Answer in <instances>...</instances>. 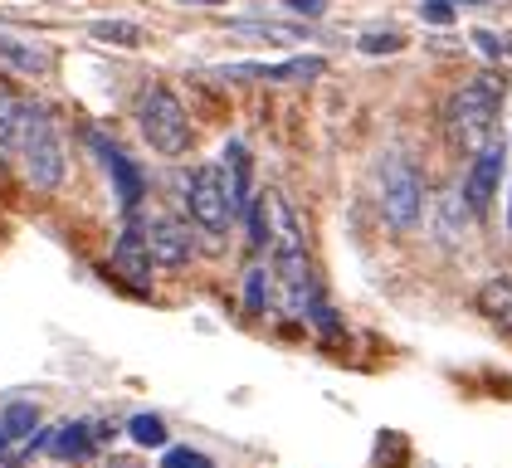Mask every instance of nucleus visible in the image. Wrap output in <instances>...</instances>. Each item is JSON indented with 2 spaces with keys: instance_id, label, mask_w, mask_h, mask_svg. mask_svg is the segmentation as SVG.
Segmentation results:
<instances>
[{
  "instance_id": "1",
  "label": "nucleus",
  "mask_w": 512,
  "mask_h": 468,
  "mask_svg": "<svg viewBox=\"0 0 512 468\" xmlns=\"http://www.w3.org/2000/svg\"><path fill=\"white\" fill-rule=\"evenodd\" d=\"M264 225H269V264H274V278L283 288V303L288 312H308V298H313V259H308V230L298 220V210L288 205L283 191H264Z\"/></svg>"
},
{
  "instance_id": "2",
  "label": "nucleus",
  "mask_w": 512,
  "mask_h": 468,
  "mask_svg": "<svg viewBox=\"0 0 512 468\" xmlns=\"http://www.w3.org/2000/svg\"><path fill=\"white\" fill-rule=\"evenodd\" d=\"M508 103V78L498 69H483V74L464 78L449 103H444V137L459 156H473L478 147H488L498 137V113Z\"/></svg>"
},
{
  "instance_id": "3",
  "label": "nucleus",
  "mask_w": 512,
  "mask_h": 468,
  "mask_svg": "<svg viewBox=\"0 0 512 468\" xmlns=\"http://www.w3.org/2000/svg\"><path fill=\"white\" fill-rule=\"evenodd\" d=\"M10 156L20 161L30 191L54 195L64 186V176H69V147H64V132H59V122H54V113L44 103H35V113H30V122H25V132H20V142H15Z\"/></svg>"
},
{
  "instance_id": "4",
  "label": "nucleus",
  "mask_w": 512,
  "mask_h": 468,
  "mask_svg": "<svg viewBox=\"0 0 512 468\" xmlns=\"http://www.w3.org/2000/svg\"><path fill=\"white\" fill-rule=\"evenodd\" d=\"M137 132L157 156H186L196 147V122L186 113V103L166 88V83H147L132 103Z\"/></svg>"
},
{
  "instance_id": "5",
  "label": "nucleus",
  "mask_w": 512,
  "mask_h": 468,
  "mask_svg": "<svg viewBox=\"0 0 512 468\" xmlns=\"http://www.w3.org/2000/svg\"><path fill=\"white\" fill-rule=\"evenodd\" d=\"M371 181H376V210H381V220H386L395 234L415 230L420 215H425V200H430V195H425L420 166H415L405 152H386L376 161Z\"/></svg>"
},
{
  "instance_id": "6",
  "label": "nucleus",
  "mask_w": 512,
  "mask_h": 468,
  "mask_svg": "<svg viewBox=\"0 0 512 468\" xmlns=\"http://www.w3.org/2000/svg\"><path fill=\"white\" fill-rule=\"evenodd\" d=\"M181 205H186V215L205 234H225L239 220V205H235V195H230V181H225V166L220 161H200L196 171L186 176Z\"/></svg>"
},
{
  "instance_id": "7",
  "label": "nucleus",
  "mask_w": 512,
  "mask_h": 468,
  "mask_svg": "<svg viewBox=\"0 0 512 468\" xmlns=\"http://www.w3.org/2000/svg\"><path fill=\"white\" fill-rule=\"evenodd\" d=\"M503 166H508V142L493 137L488 147H478L464 166V181H459V195L469 205V215H488V205L498 200V186H503Z\"/></svg>"
},
{
  "instance_id": "8",
  "label": "nucleus",
  "mask_w": 512,
  "mask_h": 468,
  "mask_svg": "<svg viewBox=\"0 0 512 468\" xmlns=\"http://www.w3.org/2000/svg\"><path fill=\"white\" fill-rule=\"evenodd\" d=\"M142 239H147V254H152L157 269H186V264L196 259V234H191L186 220H176V215L142 220Z\"/></svg>"
},
{
  "instance_id": "9",
  "label": "nucleus",
  "mask_w": 512,
  "mask_h": 468,
  "mask_svg": "<svg viewBox=\"0 0 512 468\" xmlns=\"http://www.w3.org/2000/svg\"><path fill=\"white\" fill-rule=\"evenodd\" d=\"M40 410L15 400L0 410V468H20L35 449H40Z\"/></svg>"
},
{
  "instance_id": "10",
  "label": "nucleus",
  "mask_w": 512,
  "mask_h": 468,
  "mask_svg": "<svg viewBox=\"0 0 512 468\" xmlns=\"http://www.w3.org/2000/svg\"><path fill=\"white\" fill-rule=\"evenodd\" d=\"M88 147L98 152L103 161V171L113 176V186H118V200H122V215H137V205H142V195H147V176L132 166V156L122 152L118 142H108L103 132H88Z\"/></svg>"
},
{
  "instance_id": "11",
  "label": "nucleus",
  "mask_w": 512,
  "mask_h": 468,
  "mask_svg": "<svg viewBox=\"0 0 512 468\" xmlns=\"http://www.w3.org/2000/svg\"><path fill=\"white\" fill-rule=\"evenodd\" d=\"M0 69L15 78H49L54 74V49L44 39H25L0 30Z\"/></svg>"
},
{
  "instance_id": "12",
  "label": "nucleus",
  "mask_w": 512,
  "mask_h": 468,
  "mask_svg": "<svg viewBox=\"0 0 512 468\" xmlns=\"http://www.w3.org/2000/svg\"><path fill=\"white\" fill-rule=\"evenodd\" d=\"M327 69V59L317 54H298L288 64H235V69H220L225 78H259V83H308Z\"/></svg>"
},
{
  "instance_id": "13",
  "label": "nucleus",
  "mask_w": 512,
  "mask_h": 468,
  "mask_svg": "<svg viewBox=\"0 0 512 468\" xmlns=\"http://www.w3.org/2000/svg\"><path fill=\"white\" fill-rule=\"evenodd\" d=\"M473 308L483 312V317H488L503 337H512V278H508V273H493L488 283H478Z\"/></svg>"
},
{
  "instance_id": "14",
  "label": "nucleus",
  "mask_w": 512,
  "mask_h": 468,
  "mask_svg": "<svg viewBox=\"0 0 512 468\" xmlns=\"http://www.w3.org/2000/svg\"><path fill=\"white\" fill-rule=\"evenodd\" d=\"M113 264H118L132 283H147L152 278V254H147V239H142V225L127 215V225H122V239H118V249H113Z\"/></svg>"
},
{
  "instance_id": "15",
  "label": "nucleus",
  "mask_w": 512,
  "mask_h": 468,
  "mask_svg": "<svg viewBox=\"0 0 512 468\" xmlns=\"http://www.w3.org/2000/svg\"><path fill=\"white\" fill-rule=\"evenodd\" d=\"M30 113H35V98H25V93H15V88H0V152L5 156L15 152V142H20Z\"/></svg>"
},
{
  "instance_id": "16",
  "label": "nucleus",
  "mask_w": 512,
  "mask_h": 468,
  "mask_svg": "<svg viewBox=\"0 0 512 468\" xmlns=\"http://www.w3.org/2000/svg\"><path fill=\"white\" fill-rule=\"evenodd\" d=\"M103 434H108V429H93V425H83V420H69V425H59V434L49 439V454H54V459H88L93 444H98Z\"/></svg>"
},
{
  "instance_id": "17",
  "label": "nucleus",
  "mask_w": 512,
  "mask_h": 468,
  "mask_svg": "<svg viewBox=\"0 0 512 468\" xmlns=\"http://www.w3.org/2000/svg\"><path fill=\"white\" fill-rule=\"evenodd\" d=\"M93 39H103V44H118V49H137L147 30L142 25H132V20H98L93 25Z\"/></svg>"
},
{
  "instance_id": "18",
  "label": "nucleus",
  "mask_w": 512,
  "mask_h": 468,
  "mask_svg": "<svg viewBox=\"0 0 512 468\" xmlns=\"http://www.w3.org/2000/svg\"><path fill=\"white\" fill-rule=\"evenodd\" d=\"M235 35H259V39H298L303 30H293V25H269V20H235Z\"/></svg>"
},
{
  "instance_id": "19",
  "label": "nucleus",
  "mask_w": 512,
  "mask_h": 468,
  "mask_svg": "<svg viewBox=\"0 0 512 468\" xmlns=\"http://www.w3.org/2000/svg\"><path fill=\"white\" fill-rule=\"evenodd\" d=\"M127 429H132V439L147 444V449H161V444H166V425H161L157 415H137Z\"/></svg>"
},
{
  "instance_id": "20",
  "label": "nucleus",
  "mask_w": 512,
  "mask_h": 468,
  "mask_svg": "<svg viewBox=\"0 0 512 468\" xmlns=\"http://www.w3.org/2000/svg\"><path fill=\"white\" fill-rule=\"evenodd\" d=\"M264 283H269V269H264V264H254V269L244 273V298H249V312H254V317L264 312Z\"/></svg>"
},
{
  "instance_id": "21",
  "label": "nucleus",
  "mask_w": 512,
  "mask_h": 468,
  "mask_svg": "<svg viewBox=\"0 0 512 468\" xmlns=\"http://www.w3.org/2000/svg\"><path fill=\"white\" fill-rule=\"evenodd\" d=\"M161 468H215L200 449H166L161 454Z\"/></svg>"
},
{
  "instance_id": "22",
  "label": "nucleus",
  "mask_w": 512,
  "mask_h": 468,
  "mask_svg": "<svg viewBox=\"0 0 512 468\" xmlns=\"http://www.w3.org/2000/svg\"><path fill=\"white\" fill-rule=\"evenodd\" d=\"M420 15H425L430 25H449V20H454V0H425Z\"/></svg>"
},
{
  "instance_id": "23",
  "label": "nucleus",
  "mask_w": 512,
  "mask_h": 468,
  "mask_svg": "<svg viewBox=\"0 0 512 468\" xmlns=\"http://www.w3.org/2000/svg\"><path fill=\"white\" fill-rule=\"evenodd\" d=\"M400 44H405L400 35H366L361 39V49H366V54H395Z\"/></svg>"
},
{
  "instance_id": "24",
  "label": "nucleus",
  "mask_w": 512,
  "mask_h": 468,
  "mask_svg": "<svg viewBox=\"0 0 512 468\" xmlns=\"http://www.w3.org/2000/svg\"><path fill=\"white\" fill-rule=\"evenodd\" d=\"M283 5H288L293 15H308V20H313V15H322V10H327L332 0H283Z\"/></svg>"
},
{
  "instance_id": "25",
  "label": "nucleus",
  "mask_w": 512,
  "mask_h": 468,
  "mask_svg": "<svg viewBox=\"0 0 512 468\" xmlns=\"http://www.w3.org/2000/svg\"><path fill=\"white\" fill-rule=\"evenodd\" d=\"M473 44H478V49H483L488 59H498V54H503V39L488 35V30H473Z\"/></svg>"
},
{
  "instance_id": "26",
  "label": "nucleus",
  "mask_w": 512,
  "mask_h": 468,
  "mask_svg": "<svg viewBox=\"0 0 512 468\" xmlns=\"http://www.w3.org/2000/svg\"><path fill=\"white\" fill-rule=\"evenodd\" d=\"M503 54H508V59H512V35H503Z\"/></svg>"
},
{
  "instance_id": "27",
  "label": "nucleus",
  "mask_w": 512,
  "mask_h": 468,
  "mask_svg": "<svg viewBox=\"0 0 512 468\" xmlns=\"http://www.w3.org/2000/svg\"><path fill=\"white\" fill-rule=\"evenodd\" d=\"M508 234H512V195H508Z\"/></svg>"
},
{
  "instance_id": "28",
  "label": "nucleus",
  "mask_w": 512,
  "mask_h": 468,
  "mask_svg": "<svg viewBox=\"0 0 512 468\" xmlns=\"http://www.w3.org/2000/svg\"><path fill=\"white\" fill-rule=\"evenodd\" d=\"M196 5H220V0H196Z\"/></svg>"
}]
</instances>
